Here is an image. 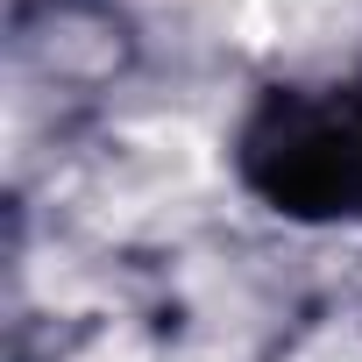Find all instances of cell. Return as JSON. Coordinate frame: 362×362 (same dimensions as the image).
Returning <instances> with one entry per match:
<instances>
[{
	"label": "cell",
	"instance_id": "1",
	"mask_svg": "<svg viewBox=\"0 0 362 362\" xmlns=\"http://www.w3.org/2000/svg\"><path fill=\"white\" fill-rule=\"evenodd\" d=\"M235 170L284 221H362V78L263 93L235 135Z\"/></svg>",
	"mask_w": 362,
	"mask_h": 362
}]
</instances>
